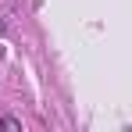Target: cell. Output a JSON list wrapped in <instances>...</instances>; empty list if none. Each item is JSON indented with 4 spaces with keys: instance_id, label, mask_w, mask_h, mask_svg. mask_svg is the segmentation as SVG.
Instances as JSON below:
<instances>
[{
    "instance_id": "1",
    "label": "cell",
    "mask_w": 132,
    "mask_h": 132,
    "mask_svg": "<svg viewBox=\"0 0 132 132\" xmlns=\"http://www.w3.org/2000/svg\"><path fill=\"white\" fill-rule=\"evenodd\" d=\"M0 129H7V132H22V121H18V118H0Z\"/></svg>"
}]
</instances>
